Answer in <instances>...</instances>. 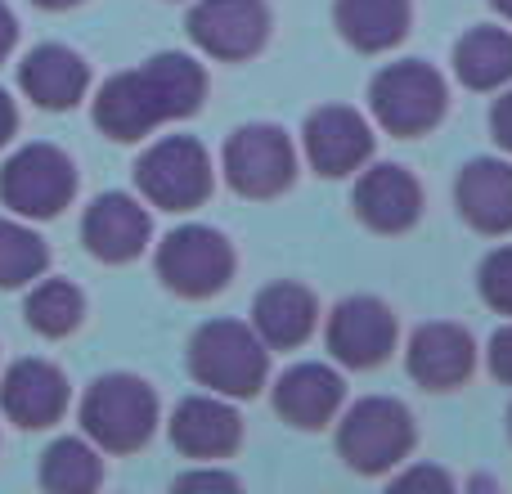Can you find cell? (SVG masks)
Returning <instances> with one entry per match:
<instances>
[{"label":"cell","mask_w":512,"mask_h":494,"mask_svg":"<svg viewBox=\"0 0 512 494\" xmlns=\"http://www.w3.org/2000/svg\"><path fill=\"white\" fill-rule=\"evenodd\" d=\"M454 77L468 90L486 95V90H504L512 86V32L495 23H481L472 32L459 36L454 45Z\"/></svg>","instance_id":"603a6c76"},{"label":"cell","mask_w":512,"mask_h":494,"mask_svg":"<svg viewBox=\"0 0 512 494\" xmlns=\"http://www.w3.org/2000/svg\"><path fill=\"white\" fill-rule=\"evenodd\" d=\"M234 265H239L234 243L212 225H180L158 243V279L185 301H207L225 292Z\"/></svg>","instance_id":"52a82bcc"},{"label":"cell","mask_w":512,"mask_h":494,"mask_svg":"<svg viewBox=\"0 0 512 494\" xmlns=\"http://www.w3.org/2000/svg\"><path fill=\"white\" fill-rule=\"evenodd\" d=\"M149 212L135 203L131 194H104L86 207V221H81V243L95 261L104 265H126L149 247Z\"/></svg>","instance_id":"ac0fdd59"},{"label":"cell","mask_w":512,"mask_h":494,"mask_svg":"<svg viewBox=\"0 0 512 494\" xmlns=\"http://www.w3.org/2000/svg\"><path fill=\"white\" fill-rule=\"evenodd\" d=\"M135 185L158 212H194L212 198V158L194 135H167L135 162Z\"/></svg>","instance_id":"ba28073f"},{"label":"cell","mask_w":512,"mask_h":494,"mask_svg":"<svg viewBox=\"0 0 512 494\" xmlns=\"http://www.w3.org/2000/svg\"><path fill=\"white\" fill-rule=\"evenodd\" d=\"M77 194V167L54 144H27L0 167V203L27 221H50Z\"/></svg>","instance_id":"9c48e42d"},{"label":"cell","mask_w":512,"mask_h":494,"mask_svg":"<svg viewBox=\"0 0 512 494\" xmlns=\"http://www.w3.org/2000/svg\"><path fill=\"white\" fill-rule=\"evenodd\" d=\"M167 432H171V445H176L185 459L216 463V459H230V454L243 445V418L230 400L212 391V396L180 400L171 423H167Z\"/></svg>","instance_id":"9a60e30c"},{"label":"cell","mask_w":512,"mask_h":494,"mask_svg":"<svg viewBox=\"0 0 512 494\" xmlns=\"http://www.w3.org/2000/svg\"><path fill=\"white\" fill-rule=\"evenodd\" d=\"M189 41L221 63H248L270 41V5L265 0H198L189 9Z\"/></svg>","instance_id":"8fae6325"},{"label":"cell","mask_w":512,"mask_h":494,"mask_svg":"<svg viewBox=\"0 0 512 494\" xmlns=\"http://www.w3.org/2000/svg\"><path fill=\"white\" fill-rule=\"evenodd\" d=\"M477 292H481V301H486L495 315L512 319V243L495 247V252L481 261V270H477Z\"/></svg>","instance_id":"4316f807"},{"label":"cell","mask_w":512,"mask_h":494,"mask_svg":"<svg viewBox=\"0 0 512 494\" xmlns=\"http://www.w3.org/2000/svg\"><path fill=\"white\" fill-rule=\"evenodd\" d=\"M189 373L225 400H252L270 378V346L243 319H207L189 337Z\"/></svg>","instance_id":"7a4b0ae2"},{"label":"cell","mask_w":512,"mask_h":494,"mask_svg":"<svg viewBox=\"0 0 512 494\" xmlns=\"http://www.w3.org/2000/svg\"><path fill=\"white\" fill-rule=\"evenodd\" d=\"M324 342H328V355H333L342 369H355V373L382 369L400 342V324L387 301L346 297V301H337L333 315H328Z\"/></svg>","instance_id":"30bf717a"},{"label":"cell","mask_w":512,"mask_h":494,"mask_svg":"<svg viewBox=\"0 0 512 494\" xmlns=\"http://www.w3.org/2000/svg\"><path fill=\"white\" fill-rule=\"evenodd\" d=\"M342 41L360 54H387L414 27V0H333Z\"/></svg>","instance_id":"7402d4cb"},{"label":"cell","mask_w":512,"mask_h":494,"mask_svg":"<svg viewBox=\"0 0 512 494\" xmlns=\"http://www.w3.org/2000/svg\"><path fill=\"white\" fill-rule=\"evenodd\" d=\"M301 149H306V162L315 176H324V180L355 176L360 167L373 162V126L360 108L324 104L306 117Z\"/></svg>","instance_id":"7c38bea8"},{"label":"cell","mask_w":512,"mask_h":494,"mask_svg":"<svg viewBox=\"0 0 512 494\" xmlns=\"http://www.w3.org/2000/svg\"><path fill=\"white\" fill-rule=\"evenodd\" d=\"M0 409L23 432H45L68 409V378L50 360H18L0 382Z\"/></svg>","instance_id":"e0dca14e"},{"label":"cell","mask_w":512,"mask_h":494,"mask_svg":"<svg viewBox=\"0 0 512 494\" xmlns=\"http://www.w3.org/2000/svg\"><path fill=\"white\" fill-rule=\"evenodd\" d=\"M418 427L400 400L391 396H364L337 423V454L360 477H387L414 454Z\"/></svg>","instance_id":"277c9868"},{"label":"cell","mask_w":512,"mask_h":494,"mask_svg":"<svg viewBox=\"0 0 512 494\" xmlns=\"http://www.w3.org/2000/svg\"><path fill=\"white\" fill-rule=\"evenodd\" d=\"M346 400V382L333 364H292L274 382V414L297 432H324Z\"/></svg>","instance_id":"2e32d148"},{"label":"cell","mask_w":512,"mask_h":494,"mask_svg":"<svg viewBox=\"0 0 512 494\" xmlns=\"http://www.w3.org/2000/svg\"><path fill=\"white\" fill-rule=\"evenodd\" d=\"M459 216L486 239L512 234V162L508 158H472L454 185Z\"/></svg>","instance_id":"d6986e66"},{"label":"cell","mask_w":512,"mask_h":494,"mask_svg":"<svg viewBox=\"0 0 512 494\" xmlns=\"http://www.w3.org/2000/svg\"><path fill=\"white\" fill-rule=\"evenodd\" d=\"M221 167L239 198L270 203V198L288 194L292 180H297V149H292V135L283 126L248 122L225 140Z\"/></svg>","instance_id":"8992f818"},{"label":"cell","mask_w":512,"mask_h":494,"mask_svg":"<svg viewBox=\"0 0 512 494\" xmlns=\"http://www.w3.org/2000/svg\"><path fill=\"white\" fill-rule=\"evenodd\" d=\"M490 135H495V144L512 158V86H504V95L490 108Z\"/></svg>","instance_id":"4dcf8cb0"},{"label":"cell","mask_w":512,"mask_h":494,"mask_svg":"<svg viewBox=\"0 0 512 494\" xmlns=\"http://www.w3.org/2000/svg\"><path fill=\"white\" fill-rule=\"evenodd\" d=\"M81 427L104 454H135L158 432V396L135 373H108L81 400Z\"/></svg>","instance_id":"5b68a950"},{"label":"cell","mask_w":512,"mask_h":494,"mask_svg":"<svg viewBox=\"0 0 512 494\" xmlns=\"http://www.w3.org/2000/svg\"><path fill=\"white\" fill-rule=\"evenodd\" d=\"M351 207L364 230L405 234L423 216V185L396 162H373V167H360V180L351 189Z\"/></svg>","instance_id":"4fadbf2b"},{"label":"cell","mask_w":512,"mask_h":494,"mask_svg":"<svg viewBox=\"0 0 512 494\" xmlns=\"http://www.w3.org/2000/svg\"><path fill=\"white\" fill-rule=\"evenodd\" d=\"M207 99V72L189 54H153L131 72L104 81L95 99V126L117 144H135L158 126L194 117Z\"/></svg>","instance_id":"6da1fadb"},{"label":"cell","mask_w":512,"mask_h":494,"mask_svg":"<svg viewBox=\"0 0 512 494\" xmlns=\"http://www.w3.org/2000/svg\"><path fill=\"white\" fill-rule=\"evenodd\" d=\"M490 5H495V9H499V14H504V18H508V23H512V0H490Z\"/></svg>","instance_id":"e575fe53"},{"label":"cell","mask_w":512,"mask_h":494,"mask_svg":"<svg viewBox=\"0 0 512 494\" xmlns=\"http://www.w3.org/2000/svg\"><path fill=\"white\" fill-rule=\"evenodd\" d=\"M14 131H18V108H14V99L0 90V144L14 140Z\"/></svg>","instance_id":"1f68e13d"},{"label":"cell","mask_w":512,"mask_h":494,"mask_svg":"<svg viewBox=\"0 0 512 494\" xmlns=\"http://www.w3.org/2000/svg\"><path fill=\"white\" fill-rule=\"evenodd\" d=\"M450 472L445 468H436V463H414V468H405V472H396L391 477V490H409V494H418V490H432V494H450Z\"/></svg>","instance_id":"83f0119b"},{"label":"cell","mask_w":512,"mask_h":494,"mask_svg":"<svg viewBox=\"0 0 512 494\" xmlns=\"http://www.w3.org/2000/svg\"><path fill=\"white\" fill-rule=\"evenodd\" d=\"M405 369L423 391H459L477 373V342L463 324L436 319L409 337Z\"/></svg>","instance_id":"5bb4252c"},{"label":"cell","mask_w":512,"mask_h":494,"mask_svg":"<svg viewBox=\"0 0 512 494\" xmlns=\"http://www.w3.org/2000/svg\"><path fill=\"white\" fill-rule=\"evenodd\" d=\"M486 369L495 382H504V387H512V319L504 328H495V337H490L486 346Z\"/></svg>","instance_id":"f1b7e54d"},{"label":"cell","mask_w":512,"mask_h":494,"mask_svg":"<svg viewBox=\"0 0 512 494\" xmlns=\"http://www.w3.org/2000/svg\"><path fill=\"white\" fill-rule=\"evenodd\" d=\"M32 5H41V9H72V5H81V0H32Z\"/></svg>","instance_id":"836d02e7"},{"label":"cell","mask_w":512,"mask_h":494,"mask_svg":"<svg viewBox=\"0 0 512 494\" xmlns=\"http://www.w3.org/2000/svg\"><path fill=\"white\" fill-rule=\"evenodd\" d=\"M319 324V301L310 288L292 279H279L256 292L252 301V328L270 351H297Z\"/></svg>","instance_id":"44dd1931"},{"label":"cell","mask_w":512,"mask_h":494,"mask_svg":"<svg viewBox=\"0 0 512 494\" xmlns=\"http://www.w3.org/2000/svg\"><path fill=\"white\" fill-rule=\"evenodd\" d=\"M18 86L45 113H68V108L81 104L90 86V68L77 50L68 45H36L32 54L18 68Z\"/></svg>","instance_id":"ffe728a7"},{"label":"cell","mask_w":512,"mask_h":494,"mask_svg":"<svg viewBox=\"0 0 512 494\" xmlns=\"http://www.w3.org/2000/svg\"><path fill=\"white\" fill-rule=\"evenodd\" d=\"M99 481H104V463H99V454L90 450L86 441L63 436V441H54L50 450H45V459H41V486L45 490L86 494V490H95Z\"/></svg>","instance_id":"cb8c5ba5"},{"label":"cell","mask_w":512,"mask_h":494,"mask_svg":"<svg viewBox=\"0 0 512 494\" xmlns=\"http://www.w3.org/2000/svg\"><path fill=\"white\" fill-rule=\"evenodd\" d=\"M176 490H239V477H230V472L221 468H194L185 472V477H176Z\"/></svg>","instance_id":"f546056e"},{"label":"cell","mask_w":512,"mask_h":494,"mask_svg":"<svg viewBox=\"0 0 512 494\" xmlns=\"http://www.w3.org/2000/svg\"><path fill=\"white\" fill-rule=\"evenodd\" d=\"M508 441H512V405H508Z\"/></svg>","instance_id":"d590c367"},{"label":"cell","mask_w":512,"mask_h":494,"mask_svg":"<svg viewBox=\"0 0 512 494\" xmlns=\"http://www.w3.org/2000/svg\"><path fill=\"white\" fill-rule=\"evenodd\" d=\"M14 41H18V23H14V14H9V5L0 0V59L14 50Z\"/></svg>","instance_id":"d6a6232c"},{"label":"cell","mask_w":512,"mask_h":494,"mask_svg":"<svg viewBox=\"0 0 512 494\" xmlns=\"http://www.w3.org/2000/svg\"><path fill=\"white\" fill-rule=\"evenodd\" d=\"M50 265V247L18 221H0V288H27Z\"/></svg>","instance_id":"484cf974"},{"label":"cell","mask_w":512,"mask_h":494,"mask_svg":"<svg viewBox=\"0 0 512 494\" xmlns=\"http://www.w3.org/2000/svg\"><path fill=\"white\" fill-rule=\"evenodd\" d=\"M23 315L41 337H68L81 324V315H86V297L68 279H45L32 288Z\"/></svg>","instance_id":"d4e9b609"},{"label":"cell","mask_w":512,"mask_h":494,"mask_svg":"<svg viewBox=\"0 0 512 494\" xmlns=\"http://www.w3.org/2000/svg\"><path fill=\"white\" fill-rule=\"evenodd\" d=\"M369 113L396 140H418V135L436 131L445 122V113H450V86L423 59L387 63L369 81Z\"/></svg>","instance_id":"3957f363"}]
</instances>
